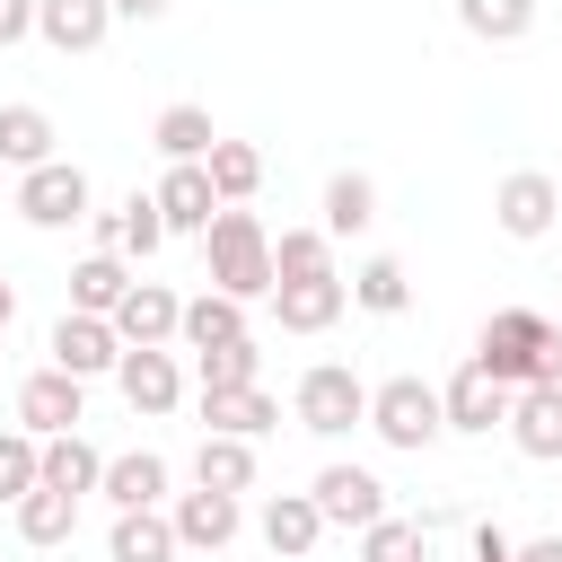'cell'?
Masks as SVG:
<instances>
[{"instance_id": "obj_1", "label": "cell", "mask_w": 562, "mask_h": 562, "mask_svg": "<svg viewBox=\"0 0 562 562\" xmlns=\"http://www.w3.org/2000/svg\"><path fill=\"white\" fill-rule=\"evenodd\" d=\"M202 255H211V290L228 299H272V228L246 211V202H220L211 228H202Z\"/></svg>"}, {"instance_id": "obj_2", "label": "cell", "mask_w": 562, "mask_h": 562, "mask_svg": "<svg viewBox=\"0 0 562 562\" xmlns=\"http://www.w3.org/2000/svg\"><path fill=\"white\" fill-rule=\"evenodd\" d=\"M474 360H483L501 386H544V378H562V325L536 316V307H492Z\"/></svg>"}, {"instance_id": "obj_3", "label": "cell", "mask_w": 562, "mask_h": 562, "mask_svg": "<svg viewBox=\"0 0 562 562\" xmlns=\"http://www.w3.org/2000/svg\"><path fill=\"white\" fill-rule=\"evenodd\" d=\"M369 430L386 439V448H404V457H422L439 430H448V413H439V386L430 378H386V386H369Z\"/></svg>"}, {"instance_id": "obj_4", "label": "cell", "mask_w": 562, "mask_h": 562, "mask_svg": "<svg viewBox=\"0 0 562 562\" xmlns=\"http://www.w3.org/2000/svg\"><path fill=\"white\" fill-rule=\"evenodd\" d=\"M290 413H299V430H316V439H342L351 422H369V386H360V369H342V360H316V369L299 378Z\"/></svg>"}, {"instance_id": "obj_5", "label": "cell", "mask_w": 562, "mask_h": 562, "mask_svg": "<svg viewBox=\"0 0 562 562\" xmlns=\"http://www.w3.org/2000/svg\"><path fill=\"white\" fill-rule=\"evenodd\" d=\"M88 167H70V158H44V167H26L18 176V220L26 228H79L88 220Z\"/></svg>"}, {"instance_id": "obj_6", "label": "cell", "mask_w": 562, "mask_h": 562, "mask_svg": "<svg viewBox=\"0 0 562 562\" xmlns=\"http://www.w3.org/2000/svg\"><path fill=\"white\" fill-rule=\"evenodd\" d=\"M492 220H501V237L536 246V237L562 220V184H553L544 167H509V176L492 184Z\"/></svg>"}, {"instance_id": "obj_7", "label": "cell", "mask_w": 562, "mask_h": 562, "mask_svg": "<svg viewBox=\"0 0 562 562\" xmlns=\"http://www.w3.org/2000/svg\"><path fill=\"white\" fill-rule=\"evenodd\" d=\"M114 386H123V404H132L140 422H158V413H176V404H184V369H176V351H167V342H123Z\"/></svg>"}, {"instance_id": "obj_8", "label": "cell", "mask_w": 562, "mask_h": 562, "mask_svg": "<svg viewBox=\"0 0 562 562\" xmlns=\"http://www.w3.org/2000/svg\"><path fill=\"white\" fill-rule=\"evenodd\" d=\"M44 351H53V369H70V378H105V369L123 360V334H114L105 316H88V307H61V325L44 334Z\"/></svg>"}, {"instance_id": "obj_9", "label": "cell", "mask_w": 562, "mask_h": 562, "mask_svg": "<svg viewBox=\"0 0 562 562\" xmlns=\"http://www.w3.org/2000/svg\"><path fill=\"white\" fill-rule=\"evenodd\" d=\"M439 413H448V430H465V439H492V430L509 422V386H501L483 360H465V369L439 386Z\"/></svg>"}, {"instance_id": "obj_10", "label": "cell", "mask_w": 562, "mask_h": 562, "mask_svg": "<svg viewBox=\"0 0 562 562\" xmlns=\"http://www.w3.org/2000/svg\"><path fill=\"white\" fill-rule=\"evenodd\" d=\"M501 430L518 439V457L562 465V378H544V386H509V422H501Z\"/></svg>"}, {"instance_id": "obj_11", "label": "cell", "mask_w": 562, "mask_h": 562, "mask_svg": "<svg viewBox=\"0 0 562 562\" xmlns=\"http://www.w3.org/2000/svg\"><path fill=\"white\" fill-rule=\"evenodd\" d=\"M307 501H316L325 527H369V518H386V483H378L369 465H325V474L307 483Z\"/></svg>"}, {"instance_id": "obj_12", "label": "cell", "mask_w": 562, "mask_h": 562, "mask_svg": "<svg viewBox=\"0 0 562 562\" xmlns=\"http://www.w3.org/2000/svg\"><path fill=\"white\" fill-rule=\"evenodd\" d=\"M158 220H167V237H202L211 228V211H220V193H211V176H202V158H167V176H158Z\"/></svg>"}, {"instance_id": "obj_13", "label": "cell", "mask_w": 562, "mask_h": 562, "mask_svg": "<svg viewBox=\"0 0 562 562\" xmlns=\"http://www.w3.org/2000/svg\"><path fill=\"white\" fill-rule=\"evenodd\" d=\"M342 307H351V281H342V272L272 281V316H281V334H325V325H334Z\"/></svg>"}, {"instance_id": "obj_14", "label": "cell", "mask_w": 562, "mask_h": 562, "mask_svg": "<svg viewBox=\"0 0 562 562\" xmlns=\"http://www.w3.org/2000/svg\"><path fill=\"white\" fill-rule=\"evenodd\" d=\"M79 386H88V378H70V369H53V360H44V369L18 386V430H35V439H53V430H79V404H88Z\"/></svg>"}, {"instance_id": "obj_15", "label": "cell", "mask_w": 562, "mask_h": 562, "mask_svg": "<svg viewBox=\"0 0 562 562\" xmlns=\"http://www.w3.org/2000/svg\"><path fill=\"white\" fill-rule=\"evenodd\" d=\"M167 527H176V544H184V553H220V544H228L246 518H237V492H211V483H193V492H176Z\"/></svg>"}, {"instance_id": "obj_16", "label": "cell", "mask_w": 562, "mask_h": 562, "mask_svg": "<svg viewBox=\"0 0 562 562\" xmlns=\"http://www.w3.org/2000/svg\"><path fill=\"white\" fill-rule=\"evenodd\" d=\"M88 228H97V246H105V255H140V263L167 246V220H158V202H149V193H123L114 211H88Z\"/></svg>"}, {"instance_id": "obj_17", "label": "cell", "mask_w": 562, "mask_h": 562, "mask_svg": "<svg viewBox=\"0 0 562 562\" xmlns=\"http://www.w3.org/2000/svg\"><path fill=\"white\" fill-rule=\"evenodd\" d=\"M176 316H184V299H176L167 281H140V272H132V290L114 299L105 325H114L123 342H176Z\"/></svg>"}, {"instance_id": "obj_18", "label": "cell", "mask_w": 562, "mask_h": 562, "mask_svg": "<svg viewBox=\"0 0 562 562\" xmlns=\"http://www.w3.org/2000/svg\"><path fill=\"white\" fill-rule=\"evenodd\" d=\"M35 35L70 61V53H97V44L114 35V9H105V0H35Z\"/></svg>"}, {"instance_id": "obj_19", "label": "cell", "mask_w": 562, "mask_h": 562, "mask_svg": "<svg viewBox=\"0 0 562 562\" xmlns=\"http://www.w3.org/2000/svg\"><path fill=\"white\" fill-rule=\"evenodd\" d=\"M97 492H105L114 509H158V501H167V457H158V448H123V457H105Z\"/></svg>"}, {"instance_id": "obj_20", "label": "cell", "mask_w": 562, "mask_h": 562, "mask_svg": "<svg viewBox=\"0 0 562 562\" xmlns=\"http://www.w3.org/2000/svg\"><path fill=\"white\" fill-rule=\"evenodd\" d=\"M255 527H263V544H272L281 562H307V553L325 544V518H316V501H307V492H272Z\"/></svg>"}, {"instance_id": "obj_21", "label": "cell", "mask_w": 562, "mask_h": 562, "mask_svg": "<svg viewBox=\"0 0 562 562\" xmlns=\"http://www.w3.org/2000/svg\"><path fill=\"white\" fill-rule=\"evenodd\" d=\"M281 422V404L263 386H202V430H228V439H263Z\"/></svg>"}, {"instance_id": "obj_22", "label": "cell", "mask_w": 562, "mask_h": 562, "mask_svg": "<svg viewBox=\"0 0 562 562\" xmlns=\"http://www.w3.org/2000/svg\"><path fill=\"white\" fill-rule=\"evenodd\" d=\"M184 544H176V527H167V509H114V527H105V562H176Z\"/></svg>"}, {"instance_id": "obj_23", "label": "cell", "mask_w": 562, "mask_h": 562, "mask_svg": "<svg viewBox=\"0 0 562 562\" xmlns=\"http://www.w3.org/2000/svg\"><path fill=\"white\" fill-rule=\"evenodd\" d=\"M35 474H44L53 492H79V501H88V492H97V474H105V457H97L79 430H53V439L35 448Z\"/></svg>"}, {"instance_id": "obj_24", "label": "cell", "mask_w": 562, "mask_h": 562, "mask_svg": "<svg viewBox=\"0 0 562 562\" xmlns=\"http://www.w3.org/2000/svg\"><path fill=\"white\" fill-rule=\"evenodd\" d=\"M228 334H246V299H228V290L184 299V316H176V342H184V351H211V342H228Z\"/></svg>"}, {"instance_id": "obj_25", "label": "cell", "mask_w": 562, "mask_h": 562, "mask_svg": "<svg viewBox=\"0 0 562 562\" xmlns=\"http://www.w3.org/2000/svg\"><path fill=\"white\" fill-rule=\"evenodd\" d=\"M193 483H211V492H255V439L202 430V448H193Z\"/></svg>"}, {"instance_id": "obj_26", "label": "cell", "mask_w": 562, "mask_h": 562, "mask_svg": "<svg viewBox=\"0 0 562 562\" xmlns=\"http://www.w3.org/2000/svg\"><path fill=\"white\" fill-rule=\"evenodd\" d=\"M9 518H18V536H26V544H70V527H79V492L35 483L26 501H9Z\"/></svg>"}, {"instance_id": "obj_27", "label": "cell", "mask_w": 562, "mask_h": 562, "mask_svg": "<svg viewBox=\"0 0 562 562\" xmlns=\"http://www.w3.org/2000/svg\"><path fill=\"white\" fill-rule=\"evenodd\" d=\"M53 158V114L44 105H0V167H44Z\"/></svg>"}, {"instance_id": "obj_28", "label": "cell", "mask_w": 562, "mask_h": 562, "mask_svg": "<svg viewBox=\"0 0 562 562\" xmlns=\"http://www.w3.org/2000/svg\"><path fill=\"white\" fill-rule=\"evenodd\" d=\"M202 176H211L220 202H246V193L263 184V149H255V140H211V149H202Z\"/></svg>"}, {"instance_id": "obj_29", "label": "cell", "mask_w": 562, "mask_h": 562, "mask_svg": "<svg viewBox=\"0 0 562 562\" xmlns=\"http://www.w3.org/2000/svg\"><path fill=\"white\" fill-rule=\"evenodd\" d=\"M369 220H378V184H369L360 167L325 176V237H360Z\"/></svg>"}, {"instance_id": "obj_30", "label": "cell", "mask_w": 562, "mask_h": 562, "mask_svg": "<svg viewBox=\"0 0 562 562\" xmlns=\"http://www.w3.org/2000/svg\"><path fill=\"white\" fill-rule=\"evenodd\" d=\"M123 290H132L123 255H105V246H97V255H79V263H70V307H88V316H114V299H123Z\"/></svg>"}, {"instance_id": "obj_31", "label": "cell", "mask_w": 562, "mask_h": 562, "mask_svg": "<svg viewBox=\"0 0 562 562\" xmlns=\"http://www.w3.org/2000/svg\"><path fill=\"white\" fill-rule=\"evenodd\" d=\"M351 307H369V316H404V307H413V272H404L395 255H369V263L351 272Z\"/></svg>"}, {"instance_id": "obj_32", "label": "cell", "mask_w": 562, "mask_h": 562, "mask_svg": "<svg viewBox=\"0 0 562 562\" xmlns=\"http://www.w3.org/2000/svg\"><path fill=\"white\" fill-rule=\"evenodd\" d=\"M457 26L483 35V44H518L536 26V0H457Z\"/></svg>"}, {"instance_id": "obj_33", "label": "cell", "mask_w": 562, "mask_h": 562, "mask_svg": "<svg viewBox=\"0 0 562 562\" xmlns=\"http://www.w3.org/2000/svg\"><path fill=\"white\" fill-rule=\"evenodd\" d=\"M149 140H158V158H202L220 132H211V105H167V114L149 123Z\"/></svg>"}, {"instance_id": "obj_34", "label": "cell", "mask_w": 562, "mask_h": 562, "mask_svg": "<svg viewBox=\"0 0 562 562\" xmlns=\"http://www.w3.org/2000/svg\"><path fill=\"white\" fill-rule=\"evenodd\" d=\"M307 272H334V237L325 228H281L272 237V281H307Z\"/></svg>"}, {"instance_id": "obj_35", "label": "cell", "mask_w": 562, "mask_h": 562, "mask_svg": "<svg viewBox=\"0 0 562 562\" xmlns=\"http://www.w3.org/2000/svg\"><path fill=\"white\" fill-rule=\"evenodd\" d=\"M360 562H430V544H422V518H369L360 527Z\"/></svg>"}, {"instance_id": "obj_36", "label": "cell", "mask_w": 562, "mask_h": 562, "mask_svg": "<svg viewBox=\"0 0 562 562\" xmlns=\"http://www.w3.org/2000/svg\"><path fill=\"white\" fill-rule=\"evenodd\" d=\"M193 369H202V386H255V369H263V351H255V334H228V342H211V351H193Z\"/></svg>"}, {"instance_id": "obj_37", "label": "cell", "mask_w": 562, "mask_h": 562, "mask_svg": "<svg viewBox=\"0 0 562 562\" xmlns=\"http://www.w3.org/2000/svg\"><path fill=\"white\" fill-rule=\"evenodd\" d=\"M35 448H44L35 430H0V509H9V501H26V492L44 483V474H35Z\"/></svg>"}, {"instance_id": "obj_38", "label": "cell", "mask_w": 562, "mask_h": 562, "mask_svg": "<svg viewBox=\"0 0 562 562\" xmlns=\"http://www.w3.org/2000/svg\"><path fill=\"white\" fill-rule=\"evenodd\" d=\"M35 35V0H0V53Z\"/></svg>"}, {"instance_id": "obj_39", "label": "cell", "mask_w": 562, "mask_h": 562, "mask_svg": "<svg viewBox=\"0 0 562 562\" xmlns=\"http://www.w3.org/2000/svg\"><path fill=\"white\" fill-rule=\"evenodd\" d=\"M474 562H509V536H501V527H492V518H483V527H474Z\"/></svg>"}, {"instance_id": "obj_40", "label": "cell", "mask_w": 562, "mask_h": 562, "mask_svg": "<svg viewBox=\"0 0 562 562\" xmlns=\"http://www.w3.org/2000/svg\"><path fill=\"white\" fill-rule=\"evenodd\" d=\"M105 9H114V18H132V26H149V18H167L176 0H105Z\"/></svg>"}, {"instance_id": "obj_41", "label": "cell", "mask_w": 562, "mask_h": 562, "mask_svg": "<svg viewBox=\"0 0 562 562\" xmlns=\"http://www.w3.org/2000/svg\"><path fill=\"white\" fill-rule=\"evenodd\" d=\"M509 562H562V536H536V544H509Z\"/></svg>"}, {"instance_id": "obj_42", "label": "cell", "mask_w": 562, "mask_h": 562, "mask_svg": "<svg viewBox=\"0 0 562 562\" xmlns=\"http://www.w3.org/2000/svg\"><path fill=\"white\" fill-rule=\"evenodd\" d=\"M9 316H18V290H9V281H0V334H9Z\"/></svg>"}]
</instances>
